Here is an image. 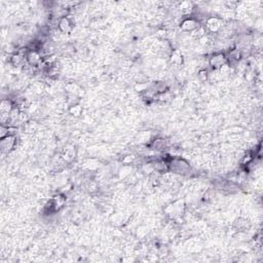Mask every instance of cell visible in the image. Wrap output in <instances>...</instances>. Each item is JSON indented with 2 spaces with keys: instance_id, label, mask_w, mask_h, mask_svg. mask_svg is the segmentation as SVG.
I'll use <instances>...</instances> for the list:
<instances>
[{
  "instance_id": "6da1fadb",
  "label": "cell",
  "mask_w": 263,
  "mask_h": 263,
  "mask_svg": "<svg viewBox=\"0 0 263 263\" xmlns=\"http://www.w3.org/2000/svg\"><path fill=\"white\" fill-rule=\"evenodd\" d=\"M197 27H198V24L192 19L186 20V21H184L183 24H182V28L184 30H187V31H192V30L196 29Z\"/></svg>"
},
{
  "instance_id": "7a4b0ae2",
  "label": "cell",
  "mask_w": 263,
  "mask_h": 263,
  "mask_svg": "<svg viewBox=\"0 0 263 263\" xmlns=\"http://www.w3.org/2000/svg\"><path fill=\"white\" fill-rule=\"evenodd\" d=\"M223 62H224V56L223 55L215 56V57H213V59H212V64H213L215 67L222 66Z\"/></svg>"
},
{
  "instance_id": "3957f363",
  "label": "cell",
  "mask_w": 263,
  "mask_h": 263,
  "mask_svg": "<svg viewBox=\"0 0 263 263\" xmlns=\"http://www.w3.org/2000/svg\"><path fill=\"white\" fill-rule=\"evenodd\" d=\"M59 27H60V29L62 30L63 32H67L69 30V28H70V23H69V21L67 19H63L62 21L60 22Z\"/></svg>"
}]
</instances>
